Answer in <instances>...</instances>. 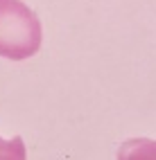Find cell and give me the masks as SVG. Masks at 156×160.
Segmentation results:
<instances>
[{
  "mask_svg": "<svg viewBox=\"0 0 156 160\" xmlns=\"http://www.w3.org/2000/svg\"><path fill=\"white\" fill-rule=\"evenodd\" d=\"M41 41V20L32 9L23 0H0V57L25 61L39 52Z\"/></svg>",
  "mask_w": 156,
  "mask_h": 160,
  "instance_id": "6da1fadb",
  "label": "cell"
},
{
  "mask_svg": "<svg viewBox=\"0 0 156 160\" xmlns=\"http://www.w3.org/2000/svg\"><path fill=\"white\" fill-rule=\"evenodd\" d=\"M118 156L120 158H138V156L156 158V142H149V140H131V142H124Z\"/></svg>",
  "mask_w": 156,
  "mask_h": 160,
  "instance_id": "7a4b0ae2",
  "label": "cell"
}]
</instances>
